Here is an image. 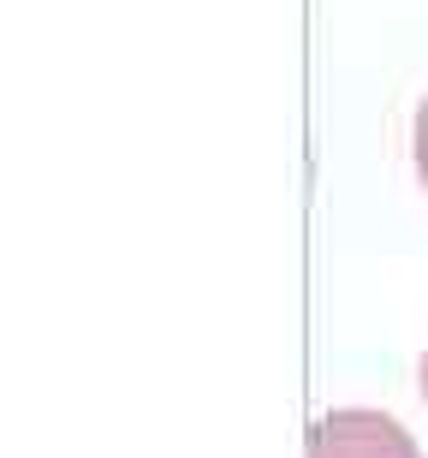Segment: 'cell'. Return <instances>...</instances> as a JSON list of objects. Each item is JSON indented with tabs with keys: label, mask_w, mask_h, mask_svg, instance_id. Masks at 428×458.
<instances>
[{
	"label": "cell",
	"mask_w": 428,
	"mask_h": 458,
	"mask_svg": "<svg viewBox=\"0 0 428 458\" xmlns=\"http://www.w3.org/2000/svg\"><path fill=\"white\" fill-rule=\"evenodd\" d=\"M309 458H423V446L405 435L399 417L387 411H327L309 428Z\"/></svg>",
	"instance_id": "cell-1"
},
{
	"label": "cell",
	"mask_w": 428,
	"mask_h": 458,
	"mask_svg": "<svg viewBox=\"0 0 428 458\" xmlns=\"http://www.w3.org/2000/svg\"><path fill=\"white\" fill-rule=\"evenodd\" d=\"M411 149H416V179H423V191H428V96H423V107H416Z\"/></svg>",
	"instance_id": "cell-2"
},
{
	"label": "cell",
	"mask_w": 428,
	"mask_h": 458,
	"mask_svg": "<svg viewBox=\"0 0 428 458\" xmlns=\"http://www.w3.org/2000/svg\"><path fill=\"white\" fill-rule=\"evenodd\" d=\"M423 399H428V352H423Z\"/></svg>",
	"instance_id": "cell-3"
}]
</instances>
